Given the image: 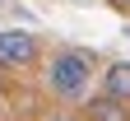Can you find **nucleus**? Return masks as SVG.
Listing matches in <instances>:
<instances>
[{
    "instance_id": "f257e3e1",
    "label": "nucleus",
    "mask_w": 130,
    "mask_h": 121,
    "mask_svg": "<svg viewBox=\"0 0 130 121\" xmlns=\"http://www.w3.org/2000/svg\"><path fill=\"white\" fill-rule=\"evenodd\" d=\"M88 79H93V56L88 51L65 47V51L51 56V65H46V89H51L60 102H79L88 93Z\"/></svg>"
},
{
    "instance_id": "f03ea898",
    "label": "nucleus",
    "mask_w": 130,
    "mask_h": 121,
    "mask_svg": "<svg viewBox=\"0 0 130 121\" xmlns=\"http://www.w3.org/2000/svg\"><path fill=\"white\" fill-rule=\"evenodd\" d=\"M37 37L23 28H0V70H23L37 61Z\"/></svg>"
},
{
    "instance_id": "7ed1b4c3",
    "label": "nucleus",
    "mask_w": 130,
    "mask_h": 121,
    "mask_svg": "<svg viewBox=\"0 0 130 121\" xmlns=\"http://www.w3.org/2000/svg\"><path fill=\"white\" fill-rule=\"evenodd\" d=\"M88 121H130V102L98 93V98H88Z\"/></svg>"
},
{
    "instance_id": "20e7f679",
    "label": "nucleus",
    "mask_w": 130,
    "mask_h": 121,
    "mask_svg": "<svg viewBox=\"0 0 130 121\" xmlns=\"http://www.w3.org/2000/svg\"><path fill=\"white\" fill-rule=\"evenodd\" d=\"M102 93L130 102V61H111V65H107V75H102Z\"/></svg>"
},
{
    "instance_id": "39448f33",
    "label": "nucleus",
    "mask_w": 130,
    "mask_h": 121,
    "mask_svg": "<svg viewBox=\"0 0 130 121\" xmlns=\"http://www.w3.org/2000/svg\"><path fill=\"white\" fill-rule=\"evenodd\" d=\"M111 5H116V9H130V0H111Z\"/></svg>"
},
{
    "instance_id": "423d86ee",
    "label": "nucleus",
    "mask_w": 130,
    "mask_h": 121,
    "mask_svg": "<svg viewBox=\"0 0 130 121\" xmlns=\"http://www.w3.org/2000/svg\"><path fill=\"white\" fill-rule=\"evenodd\" d=\"M51 121H70V116H51Z\"/></svg>"
}]
</instances>
